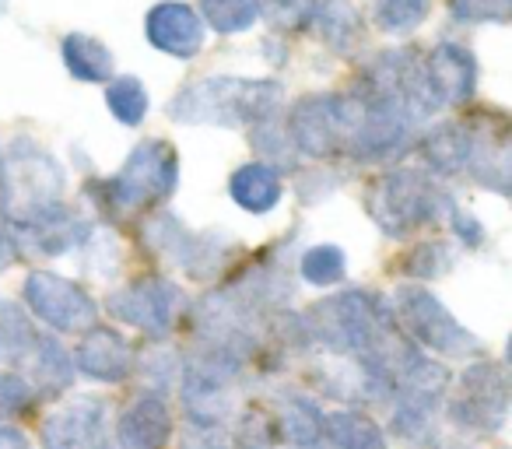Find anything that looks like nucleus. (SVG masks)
<instances>
[{
    "mask_svg": "<svg viewBox=\"0 0 512 449\" xmlns=\"http://www.w3.org/2000/svg\"><path fill=\"white\" fill-rule=\"evenodd\" d=\"M285 102L278 81L253 78H204L169 102V120L214 123V127H256L274 120Z\"/></svg>",
    "mask_w": 512,
    "mask_h": 449,
    "instance_id": "7ed1b4c3",
    "label": "nucleus"
},
{
    "mask_svg": "<svg viewBox=\"0 0 512 449\" xmlns=\"http://www.w3.org/2000/svg\"><path fill=\"white\" fill-rule=\"evenodd\" d=\"M64 186L60 162L29 137H18L8 155H0V207L11 225H22L32 214L60 204Z\"/></svg>",
    "mask_w": 512,
    "mask_h": 449,
    "instance_id": "423d86ee",
    "label": "nucleus"
},
{
    "mask_svg": "<svg viewBox=\"0 0 512 449\" xmlns=\"http://www.w3.org/2000/svg\"><path fill=\"white\" fill-rule=\"evenodd\" d=\"M397 404H393L390 428L393 435H400L404 442H425L432 435L435 411L442 404V393H425V390H397L393 393Z\"/></svg>",
    "mask_w": 512,
    "mask_h": 449,
    "instance_id": "393cba45",
    "label": "nucleus"
},
{
    "mask_svg": "<svg viewBox=\"0 0 512 449\" xmlns=\"http://www.w3.org/2000/svg\"><path fill=\"white\" fill-rule=\"evenodd\" d=\"M253 148L260 151V155L267 158L264 165H271V169H278V165H295V144L292 137H288L285 123L274 116V120H264L253 127Z\"/></svg>",
    "mask_w": 512,
    "mask_h": 449,
    "instance_id": "72a5a7b5",
    "label": "nucleus"
},
{
    "mask_svg": "<svg viewBox=\"0 0 512 449\" xmlns=\"http://www.w3.org/2000/svg\"><path fill=\"white\" fill-rule=\"evenodd\" d=\"M186 306H190L186 292L165 278H137L106 299L113 320L141 330L151 341H165L186 316Z\"/></svg>",
    "mask_w": 512,
    "mask_h": 449,
    "instance_id": "1a4fd4ad",
    "label": "nucleus"
},
{
    "mask_svg": "<svg viewBox=\"0 0 512 449\" xmlns=\"http://www.w3.org/2000/svg\"><path fill=\"white\" fill-rule=\"evenodd\" d=\"M176 183H179L176 148L165 144L162 137H151V141H141L130 151L116 176L88 183V193H92L99 211L109 221L123 225V221L137 218L148 207L165 204L172 197V190H176Z\"/></svg>",
    "mask_w": 512,
    "mask_h": 449,
    "instance_id": "f03ea898",
    "label": "nucleus"
},
{
    "mask_svg": "<svg viewBox=\"0 0 512 449\" xmlns=\"http://www.w3.org/2000/svg\"><path fill=\"white\" fill-rule=\"evenodd\" d=\"M256 4H260V15L267 18L271 29L299 32V29H309L320 0H256Z\"/></svg>",
    "mask_w": 512,
    "mask_h": 449,
    "instance_id": "f704fd0d",
    "label": "nucleus"
},
{
    "mask_svg": "<svg viewBox=\"0 0 512 449\" xmlns=\"http://www.w3.org/2000/svg\"><path fill=\"white\" fill-rule=\"evenodd\" d=\"M421 155H425L432 176H456L470 162V127L467 123H439L421 137Z\"/></svg>",
    "mask_w": 512,
    "mask_h": 449,
    "instance_id": "4be33fe9",
    "label": "nucleus"
},
{
    "mask_svg": "<svg viewBox=\"0 0 512 449\" xmlns=\"http://www.w3.org/2000/svg\"><path fill=\"white\" fill-rule=\"evenodd\" d=\"M365 207H369L372 221L393 239L407 236L411 229H421V225L435 221L439 214L453 211L449 193L435 183L432 172L411 169V165L383 172V176L369 186Z\"/></svg>",
    "mask_w": 512,
    "mask_h": 449,
    "instance_id": "20e7f679",
    "label": "nucleus"
},
{
    "mask_svg": "<svg viewBox=\"0 0 512 449\" xmlns=\"http://www.w3.org/2000/svg\"><path fill=\"white\" fill-rule=\"evenodd\" d=\"M358 92L365 99V113L348 155L358 158V162H386V158H397L400 151L411 148L414 127H418L414 116L393 95L372 92L365 85H358Z\"/></svg>",
    "mask_w": 512,
    "mask_h": 449,
    "instance_id": "9b49d317",
    "label": "nucleus"
},
{
    "mask_svg": "<svg viewBox=\"0 0 512 449\" xmlns=\"http://www.w3.org/2000/svg\"><path fill=\"white\" fill-rule=\"evenodd\" d=\"M60 57H64L67 71L74 74L78 81H109L113 78V53L99 43L95 36H85V32H71L60 43Z\"/></svg>",
    "mask_w": 512,
    "mask_h": 449,
    "instance_id": "a878e982",
    "label": "nucleus"
},
{
    "mask_svg": "<svg viewBox=\"0 0 512 449\" xmlns=\"http://www.w3.org/2000/svg\"><path fill=\"white\" fill-rule=\"evenodd\" d=\"M43 449H109V418L99 397H78L43 421Z\"/></svg>",
    "mask_w": 512,
    "mask_h": 449,
    "instance_id": "2eb2a0df",
    "label": "nucleus"
},
{
    "mask_svg": "<svg viewBox=\"0 0 512 449\" xmlns=\"http://www.w3.org/2000/svg\"><path fill=\"white\" fill-rule=\"evenodd\" d=\"M365 99L358 88L344 95L320 92L306 95L292 106L288 113V137H292L295 151L306 158H330L337 151H348L355 141L358 127H362Z\"/></svg>",
    "mask_w": 512,
    "mask_h": 449,
    "instance_id": "0eeeda50",
    "label": "nucleus"
},
{
    "mask_svg": "<svg viewBox=\"0 0 512 449\" xmlns=\"http://www.w3.org/2000/svg\"><path fill=\"white\" fill-rule=\"evenodd\" d=\"M278 428L295 449H316V442L323 439L320 404H316L313 397H306V393H292V397L285 400V411H281Z\"/></svg>",
    "mask_w": 512,
    "mask_h": 449,
    "instance_id": "cd10ccee",
    "label": "nucleus"
},
{
    "mask_svg": "<svg viewBox=\"0 0 512 449\" xmlns=\"http://www.w3.org/2000/svg\"><path fill=\"white\" fill-rule=\"evenodd\" d=\"M36 404V390L22 372H0V414H22Z\"/></svg>",
    "mask_w": 512,
    "mask_h": 449,
    "instance_id": "4c0bfd02",
    "label": "nucleus"
},
{
    "mask_svg": "<svg viewBox=\"0 0 512 449\" xmlns=\"http://www.w3.org/2000/svg\"><path fill=\"white\" fill-rule=\"evenodd\" d=\"M144 239L155 246L162 257H169L172 264H179V271H186L190 278H214L218 267L225 264L228 243L214 232H186L183 221L172 214H158V218L144 221Z\"/></svg>",
    "mask_w": 512,
    "mask_h": 449,
    "instance_id": "ddd939ff",
    "label": "nucleus"
},
{
    "mask_svg": "<svg viewBox=\"0 0 512 449\" xmlns=\"http://www.w3.org/2000/svg\"><path fill=\"white\" fill-rule=\"evenodd\" d=\"M200 15H204L200 22H207V29L235 36L260 18V4L256 0H200Z\"/></svg>",
    "mask_w": 512,
    "mask_h": 449,
    "instance_id": "c85d7f7f",
    "label": "nucleus"
},
{
    "mask_svg": "<svg viewBox=\"0 0 512 449\" xmlns=\"http://www.w3.org/2000/svg\"><path fill=\"white\" fill-rule=\"evenodd\" d=\"M425 78L439 106H463L477 88V60L467 46L439 43L425 53Z\"/></svg>",
    "mask_w": 512,
    "mask_h": 449,
    "instance_id": "a211bd4d",
    "label": "nucleus"
},
{
    "mask_svg": "<svg viewBox=\"0 0 512 449\" xmlns=\"http://www.w3.org/2000/svg\"><path fill=\"white\" fill-rule=\"evenodd\" d=\"M172 439V411L162 393H137L134 404L116 418V446L120 449H162Z\"/></svg>",
    "mask_w": 512,
    "mask_h": 449,
    "instance_id": "6ab92c4d",
    "label": "nucleus"
},
{
    "mask_svg": "<svg viewBox=\"0 0 512 449\" xmlns=\"http://www.w3.org/2000/svg\"><path fill=\"white\" fill-rule=\"evenodd\" d=\"M71 362L74 372L95 379V383H123L137 369L134 348L113 327H88Z\"/></svg>",
    "mask_w": 512,
    "mask_h": 449,
    "instance_id": "dca6fc26",
    "label": "nucleus"
},
{
    "mask_svg": "<svg viewBox=\"0 0 512 449\" xmlns=\"http://www.w3.org/2000/svg\"><path fill=\"white\" fill-rule=\"evenodd\" d=\"M313 25L320 32V39L337 53H351L358 43H362V15L355 11L351 0H320L316 4Z\"/></svg>",
    "mask_w": 512,
    "mask_h": 449,
    "instance_id": "b1692460",
    "label": "nucleus"
},
{
    "mask_svg": "<svg viewBox=\"0 0 512 449\" xmlns=\"http://www.w3.org/2000/svg\"><path fill=\"white\" fill-rule=\"evenodd\" d=\"M393 320L404 323L407 334L446 358H474L481 355V341L470 334L456 316L421 285H400L397 302H393Z\"/></svg>",
    "mask_w": 512,
    "mask_h": 449,
    "instance_id": "6e6552de",
    "label": "nucleus"
},
{
    "mask_svg": "<svg viewBox=\"0 0 512 449\" xmlns=\"http://www.w3.org/2000/svg\"><path fill=\"white\" fill-rule=\"evenodd\" d=\"M0 449H32L29 435L15 425H0Z\"/></svg>",
    "mask_w": 512,
    "mask_h": 449,
    "instance_id": "ea45409f",
    "label": "nucleus"
},
{
    "mask_svg": "<svg viewBox=\"0 0 512 449\" xmlns=\"http://www.w3.org/2000/svg\"><path fill=\"white\" fill-rule=\"evenodd\" d=\"M0 355H4V348H0Z\"/></svg>",
    "mask_w": 512,
    "mask_h": 449,
    "instance_id": "79ce46f5",
    "label": "nucleus"
},
{
    "mask_svg": "<svg viewBox=\"0 0 512 449\" xmlns=\"http://www.w3.org/2000/svg\"><path fill=\"white\" fill-rule=\"evenodd\" d=\"M449 221H453V236L456 239H463L467 246H477L484 239V229H481V221L477 218H470V214H463V211H449Z\"/></svg>",
    "mask_w": 512,
    "mask_h": 449,
    "instance_id": "58836bf2",
    "label": "nucleus"
},
{
    "mask_svg": "<svg viewBox=\"0 0 512 449\" xmlns=\"http://www.w3.org/2000/svg\"><path fill=\"white\" fill-rule=\"evenodd\" d=\"M467 169L481 186L495 193L509 190V130L502 116H484L481 127H470V162Z\"/></svg>",
    "mask_w": 512,
    "mask_h": 449,
    "instance_id": "aec40b11",
    "label": "nucleus"
},
{
    "mask_svg": "<svg viewBox=\"0 0 512 449\" xmlns=\"http://www.w3.org/2000/svg\"><path fill=\"white\" fill-rule=\"evenodd\" d=\"M299 271L309 285L330 288V285H341L344 281V274H348V260H344V250H337V246H313V250L302 253Z\"/></svg>",
    "mask_w": 512,
    "mask_h": 449,
    "instance_id": "2f4dec72",
    "label": "nucleus"
},
{
    "mask_svg": "<svg viewBox=\"0 0 512 449\" xmlns=\"http://www.w3.org/2000/svg\"><path fill=\"white\" fill-rule=\"evenodd\" d=\"M302 337L330 355L362 362L372 355H386L400 334L393 309L379 295L351 288L309 306V313L302 316Z\"/></svg>",
    "mask_w": 512,
    "mask_h": 449,
    "instance_id": "f257e3e1",
    "label": "nucleus"
},
{
    "mask_svg": "<svg viewBox=\"0 0 512 449\" xmlns=\"http://www.w3.org/2000/svg\"><path fill=\"white\" fill-rule=\"evenodd\" d=\"M453 246L449 243H421L418 250H411V257L404 260V274L414 281H435L453 267Z\"/></svg>",
    "mask_w": 512,
    "mask_h": 449,
    "instance_id": "c9c22d12",
    "label": "nucleus"
},
{
    "mask_svg": "<svg viewBox=\"0 0 512 449\" xmlns=\"http://www.w3.org/2000/svg\"><path fill=\"white\" fill-rule=\"evenodd\" d=\"M449 15H453L456 22L505 25L512 15V0H449Z\"/></svg>",
    "mask_w": 512,
    "mask_h": 449,
    "instance_id": "e433bc0d",
    "label": "nucleus"
},
{
    "mask_svg": "<svg viewBox=\"0 0 512 449\" xmlns=\"http://www.w3.org/2000/svg\"><path fill=\"white\" fill-rule=\"evenodd\" d=\"M456 428L477 435H495L509 414V383L495 362H474L460 372V393L446 404Z\"/></svg>",
    "mask_w": 512,
    "mask_h": 449,
    "instance_id": "9d476101",
    "label": "nucleus"
},
{
    "mask_svg": "<svg viewBox=\"0 0 512 449\" xmlns=\"http://www.w3.org/2000/svg\"><path fill=\"white\" fill-rule=\"evenodd\" d=\"M11 236H15L18 250H32V253H39V257H64L74 246L92 239V221L78 218V214L60 200V204L32 214L22 225H11Z\"/></svg>",
    "mask_w": 512,
    "mask_h": 449,
    "instance_id": "4468645a",
    "label": "nucleus"
},
{
    "mask_svg": "<svg viewBox=\"0 0 512 449\" xmlns=\"http://www.w3.org/2000/svg\"><path fill=\"white\" fill-rule=\"evenodd\" d=\"M323 439L334 449H386V432L362 411H337L323 418Z\"/></svg>",
    "mask_w": 512,
    "mask_h": 449,
    "instance_id": "bb28decb",
    "label": "nucleus"
},
{
    "mask_svg": "<svg viewBox=\"0 0 512 449\" xmlns=\"http://www.w3.org/2000/svg\"><path fill=\"white\" fill-rule=\"evenodd\" d=\"M18 365L29 372V383L36 390V397H60L64 390H71L74 376H78L71 362V351L50 334H39Z\"/></svg>",
    "mask_w": 512,
    "mask_h": 449,
    "instance_id": "412c9836",
    "label": "nucleus"
},
{
    "mask_svg": "<svg viewBox=\"0 0 512 449\" xmlns=\"http://www.w3.org/2000/svg\"><path fill=\"white\" fill-rule=\"evenodd\" d=\"M428 11H432V0H376L372 18L390 36H407L425 22Z\"/></svg>",
    "mask_w": 512,
    "mask_h": 449,
    "instance_id": "7c9ffc66",
    "label": "nucleus"
},
{
    "mask_svg": "<svg viewBox=\"0 0 512 449\" xmlns=\"http://www.w3.org/2000/svg\"><path fill=\"white\" fill-rule=\"evenodd\" d=\"M25 306L57 334H85L88 327H95V313H99L95 299L78 281L50 271H32L25 278Z\"/></svg>",
    "mask_w": 512,
    "mask_h": 449,
    "instance_id": "f8f14e48",
    "label": "nucleus"
},
{
    "mask_svg": "<svg viewBox=\"0 0 512 449\" xmlns=\"http://www.w3.org/2000/svg\"><path fill=\"white\" fill-rule=\"evenodd\" d=\"M106 102L113 109V116L123 127H137L148 113V92L137 78H113V85L106 88Z\"/></svg>",
    "mask_w": 512,
    "mask_h": 449,
    "instance_id": "473e14b6",
    "label": "nucleus"
},
{
    "mask_svg": "<svg viewBox=\"0 0 512 449\" xmlns=\"http://www.w3.org/2000/svg\"><path fill=\"white\" fill-rule=\"evenodd\" d=\"M246 351L235 344L207 341L190 362L183 365V383H179V400H183L186 418L197 432H214L221 421L232 418V386L242 376Z\"/></svg>",
    "mask_w": 512,
    "mask_h": 449,
    "instance_id": "39448f33",
    "label": "nucleus"
},
{
    "mask_svg": "<svg viewBox=\"0 0 512 449\" xmlns=\"http://www.w3.org/2000/svg\"><path fill=\"white\" fill-rule=\"evenodd\" d=\"M4 11H8V0H0V15H4Z\"/></svg>",
    "mask_w": 512,
    "mask_h": 449,
    "instance_id": "a19ab883",
    "label": "nucleus"
},
{
    "mask_svg": "<svg viewBox=\"0 0 512 449\" xmlns=\"http://www.w3.org/2000/svg\"><path fill=\"white\" fill-rule=\"evenodd\" d=\"M144 36L155 50L169 53L176 60H193L204 50V22L193 8L179 0H162L144 18Z\"/></svg>",
    "mask_w": 512,
    "mask_h": 449,
    "instance_id": "f3484780",
    "label": "nucleus"
},
{
    "mask_svg": "<svg viewBox=\"0 0 512 449\" xmlns=\"http://www.w3.org/2000/svg\"><path fill=\"white\" fill-rule=\"evenodd\" d=\"M278 439H281L278 421L267 411H260V407H249L235 421L228 449H278Z\"/></svg>",
    "mask_w": 512,
    "mask_h": 449,
    "instance_id": "c756f323",
    "label": "nucleus"
},
{
    "mask_svg": "<svg viewBox=\"0 0 512 449\" xmlns=\"http://www.w3.org/2000/svg\"><path fill=\"white\" fill-rule=\"evenodd\" d=\"M228 193L232 200L249 214H267L278 207L281 200V176L278 169L264 162H249L242 169H235V176L228 179Z\"/></svg>",
    "mask_w": 512,
    "mask_h": 449,
    "instance_id": "5701e85b",
    "label": "nucleus"
}]
</instances>
